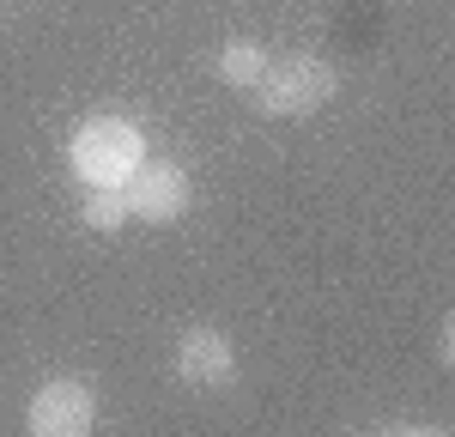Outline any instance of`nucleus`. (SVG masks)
<instances>
[{
  "instance_id": "1",
  "label": "nucleus",
  "mask_w": 455,
  "mask_h": 437,
  "mask_svg": "<svg viewBox=\"0 0 455 437\" xmlns=\"http://www.w3.org/2000/svg\"><path fill=\"white\" fill-rule=\"evenodd\" d=\"M68 158L85 188H122V177L146 158V140L128 115H92V122H79Z\"/></svg>"
},
{
  "instance_id": "2",
  "label": "nucleus",
  "mask_w": 455,
  "mask_h": 437,
  "mask_svg": "<svg viewBox=\"0 0 455 437\" xmlns=\"http://www.w3.org/2000/svg\"><path fill=\"white\" fill-rule=\"evenodd\" d=\"M267 115H310L334 98V68L328 61H310V55H291V61H267L261 79L249 85Z\"/></svg>"
},
{
  "instance_id": "3",
  "label": "nucleus",
  "mask_w": 455,
  "mask_h": 437,
  "mask_svg": "<svg viewBox=\"0 0 455 437\" xmlns=\"http://www.w3.org/2000/svg\"><path fill=\"white\" fill-rule=\"evenodd\" d=\"M122 201H128V213L152 218V225H171L188 207V177H182V164H171V158H140L122 177Z\"/></svg>"
},
{
  "instance_id": "4",
  "label": "nucleus",
  "mask_w": 455,
  "mask_h": 437,
  "mask_svg": "<svg viewBox=\"0 0 455 437\" xmlns=\"http://www.w3.org/2000/svg\"><path fill=\"white\" fill-rule=\"evenodd\" d=\"M25 425L36 437H85L98 425V401L85 383H68V377H55V383H43L31 395V413H25Z\"/></svg>"
},
{
  "instance_id": "5",
  "label": "nucleus",
  "mask_w": 455,
  "mask_h": 437,
  "mask_svg": "<svg viewBox=\"0 0 455 437\" xmlns=\"http://www.w3.org/2000/svg\"><path fill=\"white\" fill-rule=\"evenodd\" d=\"M176 370H182V383H195V389H225V383L237 377L231 340H225L219 328H188L182 346H176Z\"/></svg>"
},
{
  "instance_id": "6",
  "label": "nucleus",
  "mask_w": 455,
  "mask_h": 437,
  "mask_svg": "<svg viewBox=\"0 0 455 437\" xmlns=\"http://www.w3.org/2000/svg\"><path fill=\"white\" fill-rule=\"evenodd\" d=\"M261 68H267V55H261L255 43H225V55H219V73H225L237 91H249V85L261 79Z\"/></svg>"
},
{
  "instance_id": "7",
  "label": "nucleus",
  "mask_w": 455,
  "mask_h": 437,
  "mask_svg": "<svg viewBox=\"0 0 455 437\" xmlns=\"http://www.w3.org/2000/svg\"><path fill=\"white\" fill-rule=\"evenodd\" d=\"M122 218H128L122 188H92V195H85V225H92V231H122Z\"/></svg>"
}]
</instances>
